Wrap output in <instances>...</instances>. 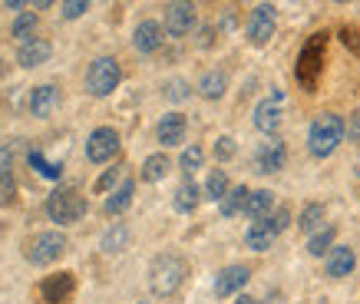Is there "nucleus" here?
Segmentation results:
<instances>
[{"mask_svg": "<svg viewBox=\"0 0 360 304\" xmlns=\"http://www.w3.org/2000/svg\"><path fill=\"white\" fill-rule=\"evenodd\" d=\"M186 274H188V261L182 255L165 251V255L153 258V265H149V288H153L155 298H172L186 284Z\"/></svg>", "mask_w": 360, "mask_h": 304, "instance_id": "obj_1", "label": "nucleus"}, {"mask_svg": "<svg viewBox=\"0 0 360 304\" xmlns=\"http://www.w3.org/2000/svg\"><path fill=\"white\" fill-rule=\"evenodd\" d=\"M344 136H347V126H344L338 113H321V116H314L311 129H307V152L314 159H328V156L338 152Z\"/></svg>", "mask_w": 360, "mask_h": 304, "instance_id": "obj_2", "label": "nucleus"}, {"mask_svg": "<svg viewBox=\"0 0 360 304\" xmlns=\"http://www.w3.org/2000/svg\"><path fill=\"white\" fill-rule=\"evenodd\" d=\"M86 196L79 192V189H73V185H63V189H56L53 196L46 198V215H50V222H56L60 228L66 225H77L79 218L86 215Z\"/></svg>", "mask_w": 360, "mask_h": 304, "instance_id": "obj_3", "label": "nucleus"}, {"mask_svg": "<svg viewBox=\"0 0 360 304\" xmlns=\"http://www.w3.org/2000/svg\"><path fill=\"white\" fill-rule=\"evenodd\" d=\"M324 46H328V33H314L304 46H301V53H297V83L307 89V93H314L317 80H321V70H324Z\"/></svg>", "mask_w": 360, "mask_h": 304, "instance_id": "obj_4", "label": "nucleus"}, {"mask_svg": "<svg viewBox=\"0 0 360 304\" xmlns=\"http://www.w3.org/2000/svg\"><path fill=\"white\" fill-rule=\"evenodd\" d=\"M288 222H291V208L278 205L268 218H262V222H251L248 232H245V245H248L251 251H268L274 245V239H278L284 228H288Z\"/></svg>", "mask_w": 360, "mask_h": 304, "instance_id": "obj_5", "label": "nucleus"}, {"mask_svg": "<svg viewBox=\"0 0 360 304\" xmlns=\"http://www.w3.org/2000/svg\"><path fill=\"white\" fill-rule=\"evenodd\" d=\"M122 83V70L116 56H96L86 70V93L89 96H110Z\"/></svg>", "mask_w": 360, "mask_h": 304, "instance_id": "obj_6", "label": "nucleus"}, {"mask_svg": "<svg viewBox=\"0 0 360 304\" xmlns=\"http://www.w3.org/2000/svg\"><path fill=\"white\" fill-rule=\"evenodd\" d=\"M66 248H70L66 235L56 232V228H50V232H40V235H33V239L27 241V261H30V265H53Z\"/></svg>", "mask_w": 360, "mask_h": 304, "instance_id": "obj_7", "label": "nucleus"}, {"mask_svg": "<svg viewBox=\"0 0 360 304\" xmlns=\"http://www.w3.org/2000/svg\"><path fill=\"white\" fill-rule=\"evenodd\" d=\"M116 152H120V132L112 129V126H99V129L89 132L86 139V159L89 163H110V159H116Z\"/></svg>", "mask_w": 360, "mask_h": 304, "instance_id": "obj_8", "label": "nucleus"}, {"mask_svg": "<svg viewBox=\"0 0 360 304\" xmlns=\"http://www.w3.org/2000/svg\"><path fill=\"white\" fill-rule=\"evenodd\" d=\"M284 163H288V146H284L281 136H268V139L255 149V172H262V175L281 172Z\"/></svg>", "mask_w": 360, "mask_h": 304, "instance_id": "obj_9", "label": "nucleus"}, {"mask_svg": "<svg viewBox=\"0 0 360 304\" xmlns=\"http://www.w3.org/2000/svg\"><path fill=\"white\" fill-rule=\"evenodd\" d=\"M274 23H278V13L271 4H258L248 17V40L255 46H264L274 37Z\"/></svg>", "mask_w": 360, "mask_h": 304, "instance_id": "obj_10", "label": "nucleus"}, {"mask_svg": "<svg viewBox=\"0 0 360 304\" xmlns=\"http://www.w3.org/2000/svg\"><path fill=\"white\" fill-rule=\"evenodd\" d=\"M281 99L284 93L274 89L271 96L255 106V129H262L264 136H278V129H281Z\"/></svg>", "mask_w": 360, "mask_h": 304, "instance_id": "obj_11", "label": "nucleus"}, {"mask_svg": "<svg viewBox=\"0 0 360 304\" xmlns=\"http://www.w3.org/2000/svg\"><path fill=\"white\" fill-rule=\"evenodd\" d=\"M165 33L169 37H188L195 30V4H169L165 7Z\"/></svg>", "mask_w": 360, "mask_h": 304, "instance_id": "obj_12", "label": "nucleus"}, {"mask_svg": "<svg viewBox=\"0 0 360 304\" xmlns=\"http://www.w3.org/2000/svg\"><path fill=\"white\" fill-rule=\"evenodd\" d=\"M77 291V278L73 272H60V274H50L44 284H40V298L44 304H66Z\"/></svg>", "mask_w": 360, "mask_h": 304, "instance_id": "obj_13", "label": "nucleus"}, {"mask_svg": "<svg viewBox=\"0 0 360 304\" xmlns=\"http://www.w3.org/2000/svg\"><path fill=\"white\" fill-rule=\"evenodd\" d=\"M251 278V268L248 265H229V268H221L215 274V294L219 298H231V294H238Z\"/></svg>", "mask_w": 360, "mask_h": 304, "instance_id": "obj_14", "label": "nucleus"}, {"mask_svg": "<svg viewBox=\"0 0 360 304\" xmlns=\"http://www.w3.org/2000/svg\"><path fill=\"white\" fill-rule=\"evenodd\" d=\"M50 53H53L50 40H44V37H30V40H23V44L17 46V63H20L23 70H33V66L46 63Z\"/></svg>", "mask_w": 360, "mask_h": 304, "instance_id": "obj_15", "label": "nucleus"}, {"mask_svg": "<svg viewBox=\"0 0 360 304\" xmlns=\"http://www.w3.org/2000/svg\"><path fill=\"white\" fill-rule=\"evenodd\" d=\"M186 129H188V122L182 113H165L162 120H159V126H155V136H159V142H162L165 149H172L179 142H186Z\"/></svg>", "mask_w": 360, "mask_h": 304, "instance_id": "obj_16", "label": "nucleus"}, {"mask_svg": "<svg viewBox=\"0 0 360 304\" xmlns=\"http://www.w3.org/2000/svg\"><path fill=\"white\" fill-rule=\"evenodd\" d=\"M162 40H165V27L155 20H142L136 27V33H132V44H136L139 53H155L162 46Z\"/></svg>", "mask_w": 360, "mask_h": 304, "instance_id": "obj_17", "label": "nucleus"}, {"mask_svg": "<svg viewBox=\"0 0 360 304\" xmlns=\"http://www.w3.org/2000/svg\"><path fill=\"white\" fill-rule=\"evenodd\" d=\"M354 268H357L354 248H350V245H334L328 255V265H324L328 278H347V274H354Z\"/></svg>", "mask_w": 360, "mask_h": 304, "instance_id": "obj_18", "label": "nucleus"}, {"mask_svg": "<svg viewBox=\"0 0 360 304\" xmlns=\"http://www.w3.org/2000/svg\"><path fill=\"white\" fill-rule=\"evenodd\" d=\"M56 106H60V89L53 83H44L30 93V116L37 120H46L50 113H56Z\"/></svg>", "mask_w": 360, "mask_h": 304, "instance_id": "obj_19", "label": "nucleus"}, {"mask_svg": "<svg viewBox=\"0 0 360 304\" xmlns=\"http://www.w3.org/2000/svg\"><path fill=\"white\" fill-rule=\"evenodd\" d=\"M274 212V192L271 189H255L248 196V205H245V215L251 218V222H262V218H268Z\"/></svg>", "mask_w": 360, "mask_h": 304, "instance_id": "obj_20", "label": "nucleus"}, {"mask_svg": "<svg viewBox=\"0 0 360 304\" xmlns=\"http://www.w3.org/2000/svg\"><path fill=\"white\" fill-rule=\"evenodd\" d=\"M132 196H136V182H132V179H122V182L110 192L106 205H103L106 208V215H122V212L132 205Z\"/></svg>", "mask_w": 360, "mask_h": 304, "instance_id": "obj_21", "label": "nucleus"}, {"mask_svg": "<svg viewBox=\"0 0 360 304\" xmlns=\"http://www.w3.org/2000/svg\"><path fill=\"white\" fill-rule=\"evenodd\" d=\"M198 202H202V189H198L192 179H186V182L175 189V196H172V205L175 212H182V215H188V212H195Z\"/></svg>", "mask_w": 360, "mask_h": 304, "instance_id": "obj_22", "label": "nucleus"}, {"mask_svg": "<svg viewBox=\"0 0 360 304\" xmlns=\"http://www.w3.org/2000/svg\"><path fill=\"white\" fill-rule=\"evenodd\" d=\"M225 89H229V76L221 73V70H208L198 80V96H205V99H221Z\"/></svg>", "mask_w": 360, "mask_h": 304, "instance_id": "obj_23", "label": "nucleus"}, {"mask_svg": "<svg viewBox=\"0 0 360 304\" xmlns=\"http://www.w3.org/2000/svg\"><path fill=\"white\" fill-rule=\"evenodd\" d=\"M248 196H251V189L248 185H235L229 196L219 202L221 208V215L225 218H235V215H245V205H248Z\"/></svg>", "mask_w": 360, "mask_h": 304, "instance_id": "obj_24", "label": "nucleus"}, {"mask_svg": "<svg viewBox=\"0 0 360 304\" xmlns=\"http://www.w3.org/2000/svg\"><path fill=\"white\" fill-rule=\"evenodd\" d=\"M324 205L321 202H307L304 208H301V215H297V228L301 232H307V235H317L321 228H324Z\"/></svg>", "mask_w": 360, "mask_h": 304, "instance_id": "obj_25", "label": "nucleus"}, {"mask_svg": "<svg viewBox=\"0 0 360 304\" xmlns=\"http://www.w3.org/2000/svg\"><path fill=\"white\" fill-rule=\"evenodd\" d=\"M172 163H169V156L165 152H153L146 163H142V182H162L165 175H169Z\"/></svg>", "mask_w": 360, "mask_h": 304, "instance_id": "obj_26", "label": "nucleus"}, {"mask_svg": "<svg viewBox=\"0 0 360 304\" xmlns=\"http://www.w3.org/2000/svg\"><path fill=\"white\" fill-rule=\"evenodd\" d=\"M334 239H338V228L334 225H324L317 235H311L307 239V255H314V258H321V255H330V248H334Z\"/></svg>", "mask_w": 360, "mask_h": 304, "instance_id": "obj_27", "label": "nucleus"}, {"mask_svg": "<svg viewBox=\"0 0 360 304\" xmlns=\"http://www.w3.org/2000/svg\"><path fill=\"white\" fill-rule=\"evenodd\" d=\"M231 192L229 185V175H225V169H212L208 172V182H205V198H212V202H221V198Z\"/></svg>", "mask_w": 360, "mask_h": 304, "instance_id": "obj_28", "label": "nucleus"}, {"mask_svg": "<svg viewBox=\"0 0 360 304\" xmlns=\"http://www.w3.org/2000/svg\"><path fill=\"white\" fill-rule=\"evenodd\" d=\"M202 163H205V152H202V146H188L182 156H179V169L186 175H192L195 169H202Z\"/></svg>", "mask_w": 360, "mask_h": 304, "instance_id": "obj_29", "label": "nucleus"}, {"mask_svg": "<svg viewBox=\"0 0 360 304\" xmlns=\"http://www.w3.org/2000/svg\"><path fill=\"white\" fill-rule=\"evenodd\" d=\"M126 241H129V228L112 225L110 232H106V239H103V251H122L126 248Z\"/></svg>", "mask_w": 360, "mask_h": 304, "instance_id": "obj_30", "label": "nucleus"}, {"mask_svg": "<svg viewBox=\"0 0 360 304\" xmlns=\"http://www.w3.org/2000/svg\"><path fill=\"white\" fill-rule=\"evenodd\" d=\"M33 30H37V13H20L11 27V33L17 37V40H30Z\"/></svg>", "mask_w": 360, "mask_h": 304, "instance_id": "obj_31", "label": "nucleus"}, {"mask_svg": "<svg viewBox=\"0 0 360 304\" xmlns=\"http://www.w3.org/2000/svg\"><path fill=\"white\" fill-rule=\"evenodd\" d=\"M27 159H30V165L33 169H37V172L44 175V179H60V172H63V169H60V165H53V163H46L44 156H40V152L33 149L30 156H27Z\"/></svg>", "mask_w": 360, "mask_h": 304, "instance_id": "obj_32", "label": "nucleus"}, {"mask_svg": "<svg viewBox=\"0 0 360 304\" xmlns=\"http://www.w3.org/2000/svg\"><path fill=\"white\" fill-rule=\"evenodd\" d=\"M231 156H235V139H231V136H219V139H215V159H219V163H229Z\"/></svg>", "mask_w": 360, "mask_h": 304, "instance_id": "obj_33", "label": "nucleus"}, {"mask_svg": "<svg viewBox=\"0 0 360 304\" xmlns=\"http://www.w3.org/2000/svg\"><path fill=\"white\" fill-rule=\"evenodd\" d=\"M86 11H89L86 0H66V4H63V17H66V20H77V17H83Z\"/></svg>", "mask_w": 360, "mask_h": 304, "instance_id": "obj_34", "label": "nucleus"}, {"mask_svg": "<svg viewBox=\"0 0 360 304\" xmlns=\"http://www.w3.org/2000/svg\"><path fill=\"white\" fill-rule=\"evenodd\" d=\"M165 96L169 99H186L188 96V83L186 80H172V83L165 87Z\"/></svg>", "mask_w": 360, "mask_h": 304, "instance_id": "obj_35", "label": "nucleus"}, {"mask_svg": "<svg viewBox=\"0 0 360 304\" xmlns=\"http://www.w3.org/2000/svg\"><path fill=\"white\" fill-rule=\"evenodd\" d=\"M116 179H120V169H106V172L99 175L96 192H106V189H110V192H112V185H116Z\"/></svg>", "mask_w": 360, "mask_h": 304, "instance_id": "obj_36", "label": "nucleus"}, {"mask_svg": "<svg viewBox=\"0 0 360 304\" xmlns=\"http://www.w3.org/2000/svg\"><path fill=\"white\" fill-rule=\"evenodd\" d=\"M11 169H13V152L11 149H0V182H4V179H13Z\"/></svg>", "mask_w": 360, "mask_h": 304, "instance_id": "obj_37", "label": "nucleus"}, {"mask_svg": "<svg viewBox=\"0 0 360 304\" xmlns=\"http://www.w3.org/2000/svg\"><path fill=\"white\" fill-rule=\"evenodd\" d=\"M347 139H354V142L360 139V106L354 109V116H350V122H347Z\"/></svg>", "mask_w": 360, "mask_h": 304, "instance_id": "obj_38", "label": "nucleus"}, {"mask_svg": "<svg viewBox=\"0 0 360 304\" xmlns=\"http://www.w3.org/2000/svg\"><path fill=\"white\" fill-rule=\"evenodd\" d=\"M13 192H17L13 179H4V182H0V202H13Z\"/></svg>", "mask_w": 360, "mask_h": 304, "instance_id": "obj_39", "label": "nucleus"}, {"mask_svg": "<svg viewBox=\"0 0 360 304\" xmlns=\"http://www.w3.org/2000/svg\"><path fill=\"white\" fill-rule=\"evenodd\" d=\"M4 7H7V11H23L27 4H20V0H11V4H4Z\"/></svg>", "mask_w": 360, "mask_h": 304, "instance_id": "obj_40", "label": "nucleus"}, {"mask_svg": "<svg viewBox=\"0 0 360 304\" xmlns=\"http://www.w3.org/2000/svg\"><path fill=\"white\" fill-rule=\"evenodd\" d=\"M235 304H258V301H255L251 294H238V301H235Z\"/></svg>", "mask_w": 360, "mask_h": 304, "instance_id": "obj_41", "label": "nucleus"}, {"mask_svg": "<svg viewBox=\"0 0 360 304\" xmlns=\"http://www.w3.org/2000/svg\"><path fill=\"white\" fill-rule=\"evenodd\" d=\"M0 76H4V60H0Z\"/></svg>", "mask_w": 360, "mask_h": 304, "instance_id": "obj_42", "label": "nucleus"}, {"mask_svg": "<svg viewBox=\"0 0 360 304\" xmlns=\"http://www.w3.org/2000/svg\"><path fill=\"white\" fill-rule=\"evenodd\" d=\"M357 175H360V163H357Z\"/></svg>", "mask_w": 360, "mask_h": 304, "instance_id": "obj_43", "label": "nucleus"}, {"mask_svg": "<svg viewBox=\"0 0 360 304\" xmlns=\"http://www.w3.org/2000/svg\"><path fill=\"white\" fill-rule=\"evenodd\" d=\"M142 304H149V301H142Z\"/></svg>", "mask_w": 360, "mask_h": 304, "instance_id": "obj_44", "label": "nucleus"}]
</instances>
